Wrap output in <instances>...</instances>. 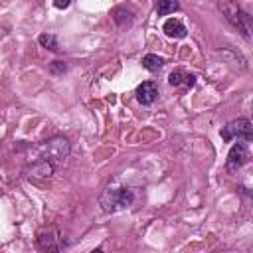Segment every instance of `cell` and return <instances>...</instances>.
<instances>
[{
    "label": "cell",
    "mask_w": 253,
    "mask_h": 253,
    "mask_svg": "<svg viewBox=\"0 0 253 253\" xmlns=\"http://www.w3.org/2000/svg\"><path fill=\"white\" fill-rule=\"evenodd\" d=\"M134 202V190L132 188H126V186H109L105 190V194L101 196V206L107 213H113V211H119V210H125L128 208L130 204Z\"/></svg>",
    "instance_id": "1"
},
{
    "label": "cell",
    "mask_w": 253,
    "mask_h": 253,
    "mask_svg": "<svg viewBox=\"0 0 253 253\" xmlns=\"http://www.w3.org/2000/svg\"><path fill=\"white\" fill-rule=\"evenodd\" d=\"M184 77H186V73H184V71H172V73L168 75V83H170V85H174V87H178V85H182V83H184Z\"/></svg>",
    "instance_id": "13"
},
{
    "label": "cell",
    "mask_w": 253,
    "mask_h": 253,
    "mask_svg": "<svg viewBox=\"0 0 253 253\" xmlns=\"http://www.w3.org/2000/svg\"><path fill=\"white\" fill-rule=\"evenodd\" d=\"M38 152H40V160H47V162L55 164V162H63L69 156L71 144L63 136H53V138L42 142L38 146Z\"/></svg>",
    "instance_id": "2"
},
{
    "label": "cell",
    "mask_w": 253,
    "mask_h": 253,
    "mask_svg": "<svg viewBox=\"0 0 253 253\" xmlns=\"http://www.w3.org/2000/svg\"><path fill=\"white\" fill-rule=\"evenodd\" d=\"M164 65V59L162 57H158L156 53H146L144 57H142V67L144 69H148V71H158L160 67Z\"/></svg>",
    "instance_id": "9"
},
{
    "label": "cell",
    "mask_w": 253,
    "mask_h": 253,
    "mask_svg": "<svg viewBox=\"0 0 253 253\" xmlns=\"http://www.w3.org/2000/svg\"><path fill=\"white\" fill-rule=\"evenodd\" d=\"M178 8H180V4L174 2V0H160V2L156 4L158 16H166V14H170V12H176Z\"/></svg>",
    "instance_id": "12"
},
{
    "label": "cell",
    "mask_w": 253,
    "mask_h": 253,
    "mask_svg": "<svg viewBox=\"0 0 253 253\" xmlns=\"http://www.w3.org/2000/svg\"><path fill=\"white\" fill-rule=\"evenodd\" d=\"M28 172H30L28 174L30 178H49L53 174V164L47 162V160H38V162H34L30 166Z\"/></svg>",
    "instance_id": "7"
},
{
    "label": "cell",
    "mask_w": 253,
    "mask_h": 253,
    "mask_svg": "<svg viewBox=\"0 0 253 253\" xmlns=\"http://www.w3.org/2000/svg\"><path fill=\"white\" fill-rule=\"evenodd\" d=\"M38 42L45 49H49V51H59V42H57V36L55 34H40Z\"/></svg>",
    "instance_id": "10"
},
{
    "label": "cell",
    "mask_w": 253,
    "mask_h": 253,
    "mask_svg": "<svg viewBox=\"0 0 253 253\" xmlns=\"http://www.w3.org/2000/svg\"><path fill=\"white\" fill-rule=\"evenodd\" d=\"M184 85H186V87H194V85H196V77H194V75H186V77H184Z\"/></svg>",
    "instance_id": "15"
},
{
    "label": "cell",
    "mask_w": 253,
    "mask_h": 253,
    "mask_svg": "<svg viewBox=\"0 0 253 253\" xmlns=\"http://www.w3.org/2000/svg\"><path fill=\"white\" fill-rule=\"evenodd\" d=\"M219 8H221V12L225 14L227 22H229L233 28H237V32H241L245 38L251 36V18H249L235 2H221Z\"/></svg>",
    "instance_id": "3"
},
{
    "label": "cell",
    "mask_w": 253,
    "mask_h": 253,
    "mask_svg": "<svg viewBox=\"0 0 253 253\" xmlns=\"http://www.w3.org/2000/svg\"><path fill=\"white\" fill-rule=\"evenodd\" d=\"M91 253H103V249H93Z\"/></svg>",
    "instance_id": "17"
},
{
    "label": "cell",
    "mask_w": 253,
    "mask_h": 253,
    "mask_svg": "<svg viewBox=\"0 0 253 253\" xmlns=\"http://www.w3.org/2000/svg\"><path fill=\"white\" fill-rule=\"evenodd\" d=\"M219 134H221V138L225 142H231L233 138L249 142L253 138V134H251V121L249 119H235V121L227 123L225 126H221Z\"/></svg>",
    "instance_id": "4"
},
{
    "label": "cell",
    "mask_w": 253,
    "mask_h": 253,
    "mask_svg": "<svg viewBox=\"0 0 253 253\" xmlns=\"http://www.w3.org/2000/svg\"><path fill=\"white\" fill-rule=\"evenodd\" d=\"M65 69H67V65H65L63 61H51V65H49V71H51V73H55V75L63 73Z\"/></svg>",
    "instance_id": "14"
},
{
    "label": "cell",
    "mask_w": 253,
    "mask_h": 253,
    "mask_svg": "<svg viewBox=\"0 0 253 253\" xmlns=\"http://www.w3.org/2000/svg\"><path fill=\"white\" fill-rule=\"evenodd\" d=\"M113 20H115L119 26L130 24V20H132V12L126 10V8H123V6H119V8H115V12H113Z\"/></svg>",
    "instance_id": "11"
},
{
    "label": "cell",
    "mask_w": 253,
    "mask_h": 253,
    "mask_svg": "<svg viewBox=\"0 0 253 253\" xmlns=\"http://www.w3.org/2000/svg\"><path fill=\"white\" fill-rule=\"evenodd\" d=\"M53 6H55V8H67V6H69V0H63V2H61V0H55Z\"/></svg>",
    "instance_id": "16"
},
{
    "label": "cell",
    "mask_w": 253,
    "mask_h": 253,
    "mask_svg": "<svg viewBox=\"0 0 253 253\" xmlns=\"http://www.w3.org/2000/svg\"><path fill=\"white\" fill-rule=\"evenodd\" d=\"M134 95H136V101H138L140 105H150V103H154V99H156V95H158V87H156L154 81H142V83L136 87Z\"/></svg>",
    "instance_id": "6"
},
{
    "label": "cell",
    "mask_w": 253,
    "mask_h": 253,
    "mask_svg": "<svg viewBox=\"0 0 253 253\" xmlns=\"http://www.w3.org/2000/svg\"><path fill=\"white\" fill-rule=\"evenodd\" d=\"M162 30H164V34L168 36V38H186V26L180 22V20H176V18H170V20H166L164 22V26H162Z\"/></svg>",
    "instance_id": "8"
},
{
    "label": "cell",
    "mask_w": 253,
    "mask_h": 253,
    "mask_svg": "<svg viewBox=\"0 0 253 253\" xmlns=\"http://www.w3.org/2000/svg\"><path fill=\"white\" fill-rule=\"evenodd\" d=\"M247 162H249V148H247L245 140H237L227 152V162H225L227 172H237Z\"/></svg>",
    "instance_id": "5"
}]
</instances>
